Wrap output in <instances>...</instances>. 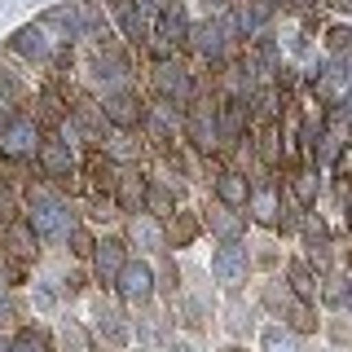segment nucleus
Wrapping results in <instances>:
<instances>
[{
    "label": "nucleus",
    "mask_w": 352,
    "mask_h": 352,
    "mask_svg": "<svg viewBox=\"0 0 352 352\" xmlns=\"http://www.w3.org/2000/svg\"><path fill=\"white\" fill-rule=\"evenodd\" d=\"M27 225L36 229V238L40 242H49V238H62V234H71V212L58 203V198H31V212H27Z\"/></svg>",
    "instance_id": "obj_1"
},
{
    "label": "nucleus",
    "mask_w": 352,
    "mask_h": 352,
    "mask_svg": "<svg viewBox=\"0 0 352 352\" xmlns=\"http://www.w3.org/2000/svg\"><path fill=\"white\" fill-rule=\"evenodd\" d=\"M154 88H159V97H163V102H172V106H190L194 102L190 71H185L181 62H172V58H163L159 66H154Z\"/></svg>",
    "instance_id": "obj_2"
},
{
    "label": "nucleus",
    "mask_w": 352,
    "mask_h": 352,
    "mask_svg": "<svg viewBox=\"0 0 352 352\" xmlns=\"http://www.w3.org/2000/svg\"><path fill=\"white\" fill-rule=\"evenodd\" d=\"M115 291L124 295L128 304H146L154 295V269L146 260H128L124 269H119V278H115Z\"/></svg>",
    "instance_id": "obj_3"
},
{
    "label": "nucleus",
    "mask_w": 352,
    "mask_h": 352,
    "mask_svg": "<svg viewBox=\"0 0 352 352\" xmlns=\"http://www.w3.org/2000/svg\"><path fill=\"white\" fill-rule=\"evenodd\" d=\"M40 141V124L27 115L18 119H5V128H0V154H9V159H22V154H31Z\"/></svg>",
    "instance_id": "obj_4"
},
{
    "label": "nucleus",
    "mask_w": 352,
    "mask_h": 352,
    "mask_svg": "<svg viewBox=\"0 0 352 352\" xmlns=\"http://www.w3.org/2000/svg\"><path fill=\"white\" fill-rule=\"evenodd\" d=\"M247 251L238 247V242H225V247L212 256V273H216V282L220 286H242L247 282Z\"/></svg>",
    "instance_id": "obj_5"
},
{
    "label": "nucleus",
    "mask_w": 352,
    "mask_h": 352,
    "mask_svg": "<svg viewBox=\"0 0 352 352\" xmlns=\"http://www.w3.org/2000/svg\"><path fill=\"white\" fill-rule=\"evenodd\" d=\"M322 97L330 106H344L352 97V53H339V58L330 62V71L322 75Z\"/></svg>",
    "instance_id": "obj_6"
},
{
    "label": "nucleus",
    "mask_w": 352,
    "mask_h": 352,
    "mask_svg": "<svg viewBox=\"0 0 352 352\" xmlns=\"http://www.w3.org/2000/svg\"><path fill=\"white\" fill-rule=\"evenodd\" d=\"M102 119H110L119 132H132L141 119H146V110H141V102L132 93H110L106 102H102Z\"/></svg>",
    "instance_id": "obj_7"
},
{
    "label": "nucleus",
    "mask_w": 352,
    "mask_h": 352,
    "mask_svg": "<svg viewBox=\"0 0 352 352\" xmlns=\"http://www.w3.org/2000/svg\"><path fill=\"white\" fill-rule=\"evenodd\" d=\"M242 124H247V102L229 97V102L216 110V137H220V150H234L238 141H242Z\"/></svg>",
    "instance_id": "obj_8"
},
{
    "label": "nucleus",
    "mask_w": 352,
    "mask_h": 352,
    "mask_svg": "<svg viewBox=\"0 0 352 352\" xmlns=\"http://www.w3.org/2000/svg\"><path fill=\"white\" fill-rule=\"evenodd\" d=\"M185 132H190V141L198 150H216L220 137H216V110L207 102H194L190 106V119H185Z\"/></svg>",
    "instance_id": "obj_9"
},
{
    "label": "nucleus",
    "mask_w": 352,
    "mask_h": 352,
    "mask_svg": "<svg viewBox=\"0 0 352 352\" xmlns=\"http://www.w3.org/2000/svg\"><path fill=\"white\" fill-rule=\"evenodd\" d=\"M146 190H150V181L141 172H119V181H115V203L124 207L128 216H141L146 212Z\"/></svg>",
    "instance_id": "obj_10"
},
{
    "label": "nucleus",
    "mask_w": 352,
    "mask_h": 352,
    "mask_svg": "<svg viewBox=\"0 0 352 352\" xmlns=\"http://www.w3.org/2000/svg\"><path fill=\"white\" fill-rule=\"evenodd\" d=\"M40 168L53 181H71L75 176V154L66 141H40Z\"/></svg>",
    "instance_id": "obj_11"
},
{
    "label": "nucleus",
    "mask_w": 352,
    "mask_h": 352,
    "mask_svg": "<svg viewBox=\"0 0 352 352\" xmlns=\"http://www.w3.org/2000/svg\"><path fill=\"white\" fill-rule=\"evenodd\" d=\"M124 264H128V256H124V242H119V238L93 242V269H97V278H102V282H115Z\"/></svg>",
    "instance_id": "obj_12"
},
{
    "label": "nucleus",
    "mask_w": 352,
    "mask_h": 352,
    "mask_svg": "<svg viewBox=\"0 0 352 352\" xmlns=\"http://www.w3.org/2000/svg\"><path fill=\"white\" fill-rule=\"evenodd\" d=\"M207 229H212L220 242H242V234H247V220H242L234 207H216V212H207Z\"/></svg>",
    "instance_id": "obj_13"
},
{
    "label": "nucleus",
    "mask_w": 352,
    "mask_h": 352,
    "mask_svg": "<svg viewBox=\"0 0 352 352\" xmlns=\"http://www.w3.org/2000/svg\"><path fill=\"white\" fill-rule=\"evenodd\" d=\"M36 229L27 225V220H9V234H5V247H9V256L14 260H36Z\"/></svg>",
    "instance_id": "obj_14"
},
{
    "label": "nucleus",
    "mask_w": 352,
    "mask_h": 352,
    "mask_svg": "<svg viewBox=\"0 0 352 352\" xmlns=\"http://www.w3.org/2000/svg\"><path fill=\"white\" fill-rule=\"evenodd\" d=\"M159 40H163V49H176V44L190 40V18L181 14V5H168V9H163V18H159Z\"/></svg>",
    "instance_id": "obj_15"
},
{
    "label": "nucleus",
    "mask_w": 352,
    "mask_h": 352,
    "mask_svg": "<svg viewBox=\"0 0 352 352\" xmlns=\"http://www.w3.org/2000/svg\"><path fill=\"white\" fill-rule=\"evenodd\" d=\"M106 9H110L119 22H124V36H128L132 44L146 40V22H141V5H137V0H106Z\"/></svg>",
    "instance_id": "obj_16"
},
{
    "label": "nucleus",
    "mask_w": 352,
    "mask_h": 352,
    "mask_svg": "<svg viewBox=\"0 0 352 352\" xmlns=\"http://www.w3.org/2000/svg\"><path fill=\"white\" fill-rule=\"evenodd\" d=\"M190 44L203 53L207 62H216L220 53H225V27H220V22H203V27L190 31Z\"/></svg>",
    "instance_id": "obj_17"
},
{
    "label": "nucleus",
    "mask_w": 352,
    "mask_h": 352,
    "mask_svg": "<svg viewBox=\"0 0 352 352\" xmlns=\"http://www.w3.org/2000/svg\"><path fill=\"white\" fill-rule=\"evenodd\" d=\"M14 49L22 53V58H31V62H44L53 44H49V31H44V27H22L14 36Z\"/></svg>",
    "instance_id": "obj_18"
},
{
    "label": "nucleus",
    "mask_w": 352,
    "mask_h": 352,
    "mask_svg": "<svg viewBox=\"0 0 352 352\" xmlns=\"http://www.w3.org/2000/svg\"><path fill=\"white\" fill-rule=\"evenodd\" d=\"M247 194H251V185H247V176L242 172H220V181H216V198H220V207H238L247 203Z\"/></svg>",
    "instance_id": "obj_19"
},
{
    "label": "nucleus",
    "mask_w": 352,
    "mask_h": 352,
    "mask_svg": "<svg viewBox=\"0 0 352 352\" xmlns=\"http://www.w3.org/2000/svg\"><path fill=\"white\" fill-rule=\"evenodd\" d=\"M247 203H251V216H256L260 225H278L282 203H278V190H273V185H260V190H251Z\"/></svg>",
    "instance_id": "obj_20"
},
{
    "label": "nucleus",
    "mask_w": 352,
    "mask_h": 352,
    "mask_svg": "<svg viewBox=\"0 0 352 352\" xmlns=\"http://www.w3.org/2000/svg\"><path fill=\"white\" fill-rule=\"evenodd\" d=\"M273 9H278L273 0H247V5H242V14H238V27L247 31V36H256L264 22L273 18Z\"/></svg>",
    "instance_id": "obj_21"
},
{
    "label": "nucleus",
    "mask_w": 352,
    "mask_h": 352,
    "mask_svg": "<svg viewBox=\"0 0 352 352\" xmlns=\"http://www.w3.org/2000/svg\"><path fill=\"white\" fill-rule=\"evenodd\" d=\"M286 278H291V291L300 295V300H313V295H317V273H313V264H308V260H291Z\"/></svg>",
    "instance_id": "obj_22"
},
{
    "label": "nucleus",
    "mask_w": 352,
    "mask_h": 352,
    "mask_svg": "<svg viewBox=\"0 0 352 352\" xmlns=\"http://www.w3.org/2000/svg\"><path fill=\"white\" fill-rule=\"evenodd\" d=\"M132 242H141V247H163L168 242V234H163V225L154 216H132Z\"/></svg>",
    "instance_id": "obj_23"
},
{
    "label": "nucleus",
    "mask_w": 352,
    "mask_h": 352,
    "mask_svg": "<svg viewBox=\"0 0 352 352\" xmlns=\"http://www.w3.org/2000/svg\"><path fill=\"white\" fill-rule=\"evenodd\" d=\"M260 348H264V352H300V339H295L291 326H264Z\"/></svg>",
    "instance_id": "obj_24"
},
{
    "label": "nucleus",
    "mask_w": 352,
    "mask_h": 352,
    "mask_svg": "<svg viewBox=\"0 0 352 352\" xmlns=\"http://www.w3.org/2000/svg\"><path fill=\"white\" fill-rule=\"evenodd\" d=\"M97 335H102L106 344H128V322L115 308H102V313H97Z\"/></svg>",
    "instance_id": "obj_25"
},
{
    "label": "nucleus",
    "mask_w": 352,
    "mask_h": 352,
    "mask_svg": "<svg viewBox=\"0 0 352 352\" xmlns=\"http://www.w3.org/2000/svg\"><path fill=\"white\" fill-rule=\"evenodd\" d=\"M304 238H308V251L317 256V264H326V256H330V238H326V225H322L317 216L304 220Z\"/></svg>",
    "instance_id": "obj_26"
},
{
    "label": "nucleus",
    "mask_w": 352,
    "mask_h": 352,
    "mask_svg": "<svg viewBox=\"0 0 352 352\" xmlns=\"http://www.w3.org/2000/svg\"><path fill=\"white\" fill-rule=\"evenodd\" d=\"M146 212L154 220H159V216H176V198H172L168 185H150V190H146Z\"/></svg>",
    "instance_id": "obj_27"
},
{
    "label": "nucleus",
    "mask_w": 352,
    "mask_h": 352,
    "mask_svg": "<svg viewBox=\"0 0 352 352\" xmlns=\"http://www.w3.org/2000/svg\"><path fill=\"white\" fill-rule=\"evenodd\" d=\"M40 124H66V102L58 88H44L40 93Z\"/></svg>",
    "instance_id": "obj_28"
},
{
    "label": "nucleus",
    "mask_w": 352,
    "mask_h": 352,
    "mask_svg": "<svg viewBox=\"0 0 352 352\" xmlns=\"http://www.w3.org/2000/svg\"><path fill=\"white\" fill-rule=\"evenodd\" d=\"M194 234H198V220H194L190 212H176V216H172V225H168V238L176 242V247H190Z\"/></svg>",
    "instance_id": "obj_29"
},
{
    "label": "nucleus",
    "mask_w": 352,
    "mask_h": 352,
    "mask_svg": "<svg viewBox=\"0 0 352 352\" xmlns=\"http://www.w3.org/2000/svg\"><path fill=\"white\" fill-rule=\"evenodd\" d=\"M9 352H49V339H44V330L27 326V330H18V335L9 339Z\"/></svg>",
    "instance_id": "obj_30"
},
{
    "label": "nucleus",
    "mask_w": 352,
    "mask_h": 352,
    "mask_svg": "<svg viewBox=\"0 0 352 352\" xmlns=\"http://www.w3.org/2000/svg\"><path fill=\"white\" fill-rule=\"evenodd\" d=\"M115 181H119L115 168H110L102 154H97V159H93V190H97V194H115Z\"/></svg>",
    "instance_id": "obj_31"
},
{
    "label": "nucleus",
    "mask_w": 352,
    "mask_h": 352,
    "mask_svg": "<svg viewBox=\"0 0 352 352\" xmlns=\"http://www.w3.org/2000/svg\"><path fill=\"white\" fill-rule=\"evenodd\" d=\"M58 339H62L66 352H88V335H84V326H75V322H66L58 330Z\"/></svg>",
    "instance_id": "obj_32"
},
{
    "label": "nucleus",
    "mask_w": 352,
    "mask_h": 352,
    "mask_svg": "<svg viewBox=\"0 0 352 352\" xmlns=\"http://www.w3.org/2000/svg\"><path fill=\"white\" fill-rule=\"evenodd\" d=\"M295 198H300V203H313V198H317V172L313 168L295 172Z\"/></svg>",
    "instance_id": "obj_33"
},
{
    "label": "nucleus",
    "mask_w": 352,
    "mask_h": 352,
    "mask_svg": "<svg viewBox=\"0 0 352 352\" xmlns=\"http://www.w3.org/2000/svg\"><path fill=\"white\" fill-rule=\"evenodd\" d=\"M286 317H291V330H317V317L308 313L304 304H291V313H286Z\"/></svg>",
    "instance_id": "obj_34"
},
{
    "label": "nucleus",
    "mask_w": 352,
    "mask_h": 352,
    "mask_svg": "<svg viewBox=\"0 0 352 352\" xmlns=\"http://www.w3.org/2000/svg\"><path fill=\"white\" fill-rule=\"evenodd\" d=\"M0 97H5V102H22V84L5 71V66H0Z\"/></svg>",
    "instance_id": "obj_35"
},
{
    "label": "nucleus",
    "mask_w": 352,
    "mask_h": 352,
    "mask_svg": "<svg viewBox=\"0 0 352 352\" xmlns=\"http://www.w3.org/2000/svg\"><path fill=\"white\" fill-rule=\"evenodd\" d=\"M330 53H335V58H339V53H352V31L348 27H335V31H330Z\"/></svg>",
    "instance_id": "obj_36"
},
{
    "label": "nucleus",
    "mask_w": 352,
    "mask_h": 352,
    "mask_svg": "<svg viewBox=\"0 0 352 352\" xmlns=\"http://www.w3.org/2000/svg\"><path fill=\"white\" fill-rule=\"evenodd\" d=\"M66 238H71V251H75V256H93V238H88L80 225H75V229H71Z\"/></svg>",
    "instance_id": "obj_37"
},
{
    "label": "nucleus",
    "mask_w": 352,
    "mask_h": 352,
    "mask_svg": "<svg viewBox=\"0 0 352 352\" xmlns=\"http://www.w3.org/2000/svg\"><path fill=\"white\" fill-rule=\"evenodd\" d=\"M260 159L278 163V132H264V137H260Z\"/></svg>",
    "instance_id": "obj_38"
},
{
    "label": "nucleus",
    "mask_w": 352,
    "mask_h": 352,
    "mask_svg": "<svg viewBox=\"0 0 352 352\" xmlns=\"http://www.w3.org/2000/svg\"><path fill=\"white\" fill-rule=\"evenodd\" d=\"M150 132H154L159 146H168V141H172V128H168V119H163V115H150Z\"/></svg>",
    "instance_id": "obj_39"
},
{
    "label": "nucleus",
    "mask_w": 352,
    "mask_h": 352,
    "mask_svg": "<svg viewBox=\"0 0 352 352\" xmlns=\"http://www.w3.org/2000/svg\"><path fill=\"white\" fill-rule=\"evenodd\" d=\"M119 154V159H132V154H137V141H128V137H115V146H110Z\"/></svg>",
    "instance_id": "obj_40"
},
{
    "label": "nucleus",
    "mask_w": 352,
    "mask_h": 352,
    "mask_svg": "<svg viewBox=\"0 0 352 352\" xmlns=\"http://www.w3.org/2000/svg\"><path fill=\"white\" fill-rule=\"evenodd\" d=\"M14 317H18V304L9 300V295H0V326H5V322H14Z\"/></svg>",
    "instance_id": "obj_41"
},
{
    "label": "nucleus",
    "mask_w": 352,
    "mask_h": 352,
    "mask_svg": "<svg viewBox=\"0 0 352 352\" xmlns=\"http://www.w3.org/2000/svg\"><path fill=\"white\" fill-rule=\"evenodd\" d=\"M80 124H84V132H88V137L97 141V115H93V110H88V106L80 110Z\"/></svg>",
    "instance_id": "obj_42"
},
{
    "label": "nucleus",
    "mask_w": 352,
    "mask_h": 352,
    "mask_svg": "<svg viewBox=\"0 0 352 352\" xmlns=\"http://www.w3.org/2000/svg\"><path fill=\"white\" fill-rule=\"evenodd\" d=\"M0 216H14V194L0 190Z\"/></svg>",
    "instance_id": "obj_43"
},
{
    "label": "nucleus",
    "mask_w": 352,
    "mask_h": 352,
    "mask_svg": "<svg viewBox=\"0 0 352 352\" xmlns=\"http://www.w3.org/2000/svg\"><path fill=\"white\" fill-rule=\"evenodd\" d=\"M256 106H260V115H273V93H260Z\"/></svg>",
    "instance_id": "obj_44"
},
{
    "label": "nucleus",
    "mask_w": 352,
    "mask_h": 352,
    "mask_svg": "<svg viewBox=\"0 0 352 352\" xmlns=\"http://www.w3.org/2000/svg\"><path fill=\"white\" fill-rule=\"evenodd\" d=\"M137 5H141V9H154V14H163V9H168L172 0H137Z\"/></svg>",
    "instance_id": "obj_45"
},
{
    "label": "nucleus",
    "mask_w": 352,
    "mask_h": 352,
    "mask_svg": "<svg viewBox=\"0 0 352 352\" xmlns=\"http://www.w3.org/2000/svg\"><path fill=\"white\" fill-rule=\"evenodd\" d=\"M159 286H168V291H176V269H172V264L163 269V282H159Z\"/></svg>",
    "instance_id": "obj_46"
},
{
    "label": "nucleus",
    "mask_w": 352,
    "mask_h": 352,
    "mask_svg": "<svg viewBox=\"0 0 352 352\" xmlns=\"http://www.w3.org/2000/svg\"><path fill=\"white\" fill-rule=\"evenodd\" d=\"M335 5H339V9H352V0H335Z\"/></svg>",
    "instance_id": "obj_47"
},
{
    "label": "nucleus",
    "mask_w": 352,
    "mask_h": 352,
    "mask_svg": "<svg viewBox=\"0 0 352 352\" xmlns=\"http://www.w3.org/2000/svg\"><path fill=\"white\" fill-rule=\"evenodd\" d=\"M0 352H9V339L5 335H0Z\"/></svg>",
    "instance_id": "obj_48"
},
{
    "label": "nucleus",
    "mask_w": 352,
    "mask_h": 352,
    "mask_svg": "<svg viewBox=\"0 0 352 352\" xmlns=\"http://www.w3.org/2000/svg\"><path fill=\"white\" fill-rule=\"evenodd\" d=\"M291 5H300V9H304V5H313V0H291Z\"/></svg>",
    "instance_id": "obj_49"
},
{
    "label": "nucleus",
    "mask_w": 352,
    "mask_h": 352,
    "mask_svg": "<svg viewBox=\"0 0 352 352\" xmlns=\"http://www.w3.org/2000/svg\"><path fill=\"white\" fill-rule=\"evenodd\" d=\"M172 352H190V348H185V344H176V348H172Z\"/></svg>",
    "instance_id": "obj_50"
},
{
    "label": "nucleus",
    "mask_w": 352,
    "mask_h": 352,
    "mask_svg": "<svg viewBox=\"0 0 352 352\" xmlns=\"http://www.w3.org/2000/svg\"><path fill=\"white\" fill-rule=\"evenodd\" d=\"M225 352H242V348H225Z\"/></svg>",
    "instance_id": "obj_51"
},
{
    "label": "nucleus",
    "mask_w": 352,
    "mask_h": 352,
    "mask_svg": "<svg viewBox=\"0 0 352 352\" xmlns=\"http://www.w3.org/2000/svg\"><path fill=\"white\" fill-rule=\"evenodd\" d=\"M348 220H352V212H348Z\"/></svg>",
    "instance_id": "obj_52"
}]
</instances>
